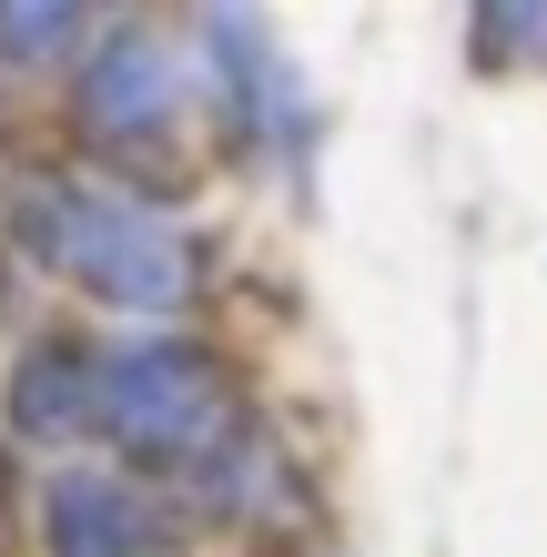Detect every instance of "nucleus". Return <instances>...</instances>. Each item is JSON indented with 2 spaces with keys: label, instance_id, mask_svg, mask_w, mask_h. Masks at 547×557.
I'll return each instance as SVG.
<instances>
[{
  "label": "nucleus",
  "instance_id": "f257e3e1",
  "mask_svg": "<svg viewBox=\"0 0 547 557\" xmlns=\"http://www.w3.org/2000/svg\"><path fill=\"white\" fill-rule=\"evenodd\" d=\"M11 234L41 253L51 274L102 294L112 314H173L192 294V234L173 213H152L142 193H102L72 173H21L11 183Z\"/></svg>",
  "mask_w": 547,
  "mask_h": 557
},
{
  "label": "nucleus",
  "instance_id": "f03ea898",
  "mask_svg": "<svg viewBox=\"0 0 547 557\" xmlns=\"http://www.w3.org/2000/svg\"><path fill=\"white\" fill-rule=\"evenodd\" d=\"M91 406H102V436L152 476H183V486H223L244 467V416H234V385L203 345L183 335H142V345H112L91 355Z\"/></svg>",
  "mask_w": 547,
  "mask_h": 557
},
{
  "label": "nucleus",
  "instance_id": "20e7f679",
  "mask_svg": "<svg viewBox=\"0 0 547 557\" xmlns=\"http://www.w3.org/2000/svg\"><path fill=\"white\" fill-rule=\"evenodd\" d=\"M203 41H213V72H223V91H234V112L253 122V143H284V152H295L304 143V91H295V72H284L264 11H253V0H213Z\"/></svg>",
  "mask_w": 547,
  "mask_h": 557
},
{
  "label": "nucleus",
  "instance_id": "7ed1b4c3",
  "mask_svg": "<svg viewBox=\"0 0 547 557\" xmlns=\"http://www.w3.org/2000/svg\"><path fill=\"white\" fill-rule=\"evenodd\" d=\"M173 112H183V61H173V41L152 21L112 11L102 30H91V51H82V122L102 143H163Z\"/></svg>",
  "mask_w": 547,
  "mask_h": 557
},
{
  "label": "nucleus",
  "instance_id": "39448f33",
  "mask_svg": "<svg viewBox=\"0 0 547 557\" xmlns=\"http://www.w3.org/2000/svg\"><path fill=\"white\" fill-rule=\"evenodd\" d=\"M41 537L51 557H152V507L102 467H61L41 497Z\"/></svg>",
  "mask_w": 547,
  "mask_h": 557
},
{
  "label": "nucleus",
  "instance_id": "6e6552de",
  "mask_svg": "<svg viewBox=\"0 0 547 557\" xmlns=\"http://www.w3.org/2000/svg\"><path fill=\"white\" fill-rule=\"evenodd\" d=\"M476 61L487 72H547V0H476Z\"/></svg>",
  "mask_w": 547,
  "mask_h": 557
},
{
  "label": "nucleus",
  "instance_id": "423d86ee",
  "mask_svg": "<svg viewBox=\"0 0 547 557\" xmlns=\"http://www.w3.org/2000/svg\"><path fill=\"white\" fill-rule=\"evenodd\" d=\"M11 436L30 446H72V436H102V406H91V355L41 335L11 366Z\"/></svg>",
  "mask_w": 547,
  "mask_h": 557
},
{
  "label": "nucleus",
  "instance_id": "0eeeda50",
  "mask_svg": "<svg viewBox=\"0 0 547 557\" xmlns=\"http://www.w3.org/2000/svg\"><path fill=\"white\" fill-rule=\"evenodd\" d=\"M91 0H0V61L11 72H41V61H61L82 41Z\"/></svg>",
  "mask_w": 547,
  "mask_h": 557
}]
</instances>
